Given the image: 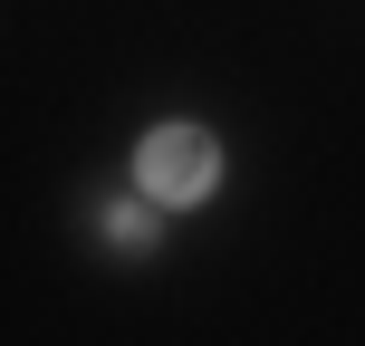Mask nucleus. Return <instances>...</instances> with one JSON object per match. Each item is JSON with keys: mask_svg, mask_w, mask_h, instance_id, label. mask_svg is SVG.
Segmentation results:
<instances>
[{"mask_svg": "<svg viewBox=\"0 0 365 346\" xmlns=\"http://www.w3.org/2000/svg\"><path fill=\"white\" fill-rule=\"evenodd\" d=\"M135 173H145L154 202H202V193L221 183V145H212L202 126H154L145 154H135Z\"/></svg>", "mask_w": 365, "mask_h": 346, "instance_id": "1", "label": "nucleus"}]
</instances>
